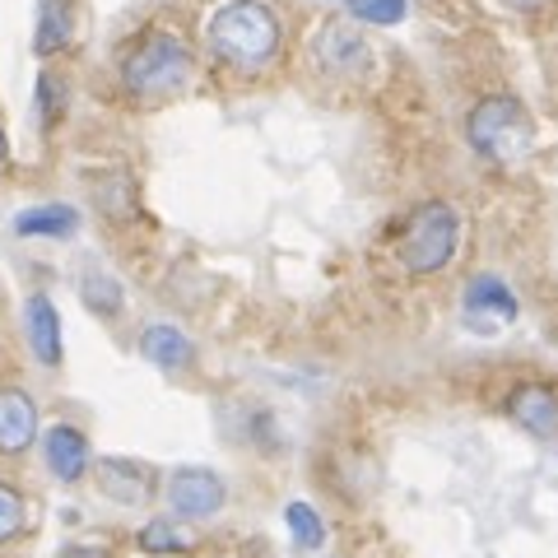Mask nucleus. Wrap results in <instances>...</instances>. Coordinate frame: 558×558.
Instances as JSON below:
<instances>
[{"label": "nucleus", "instance_id": "nucleus-20", "mask_svg": "<svg viewBox=\"0 0 558 558\" xmlns=\"http://www.w3.org/2000/svg\"><path fill=\"white\" fill-rule=\"evenodd\" d=\"M359 20H373V24H400L405 20V0H344Z\"/></svg>", "mask_w": 558, "mask_h": 558}, {"label": "nucleus", "instance_id": "nucleus-14", "mask_svg": "<svg viewBox=\"0 0 558 558\" xmlns=\"http://www.w3.org/2000/svg\"><path fill=\"white\" fill-rule=\"evenodd\" d=\"M75 229H80V215L70 205H33L14 219L20 238H70Z\"/></svg>", "mask_w": 558, "mask_h": 558}, {"label": "nucleus", "instance_id": "nucleus-19", "mask_svg": "<svg viewBox=\"0 0 558 558\" xmlns=\"http://www.w3.org/2000/svg\"><path fill=\"white\" fill-rule=\"evenodd\" d=\"M24 521H28V502L20 488H10V484H0V545L5 539H14L24 531Z\"/></svg>", "mask_w": 558, "mask_h": 558}, {"label": "nucleus", "instance_id": "nucleus-24", "mask_svg": "<svg viewBox=\"0 0 558 558\" xmlns=\"http://www.w3.org/2000/svg\"><path fill=\"white\" fill-rule=\"evenodd\" d=\"M10 159V145H5V131H0V163Z\"/></svg>", "mask_w": 558, "mask_h": 558}, {"label": "nucleus", "instance_id": "nucleus-8", "mask_svg": "<svg viewBox=\"0 0 558 558\" xmlns=\"http://www.w3.org/2000/svg\"><path fill=\"white\" fill-rule=\"evenodd\" d=\"M98 488L112 502H121V508H145L154 498V470L126 457H108V461H98Z\"/></svg>", "mask_w": 558, "mask_h": 558}, {"label": "nucleus", "instance_id": "nucleus-18", "mask_svg": "<svg viewBox=\"0 0 558 558\" xmlns=\"http://www.w3.org/2000/svg\"><path fill=\"white\" fill-rule=\"evenodd\" d=\"M140 549H145V554H186L191 535L178 531L172 521H149V526L140 531Z\"/></svg>", "mask_w": 558, "mask_h": 558}, {"label": "nucleus", "instance_id": "nucleus-1", "mask_svg": "<svg viewBox=\"0 0 558 558\" xmlns=\"http://www.w3.org/2000/svg\"><path fill=\"white\" fill-rule=\"evenodd\" d=\"M209 47L233 70H266L279 57V20L260 0H229L209 20Z\"/></svg>", "mask_w": 558, "mask_h": 558}, {"label": "nucleus", "instance_id": "nucleus-2", "mask_svg": "<svg viewBox=\"0 0 558 558\" xmlns=\"http://www.w3.org/2000/svg\"><path fill=\"white\" fill-rule=\"evenodd\" d=\"M465 140L488 163H521L535 145V121L512 94H488L465 117Z\"/></svg>", "mask_w": 558, "mask_h": 558}, {"label": "nucleus", "instance_id": "nucleus-9", "mask_svg": "<svg viewBox=\"0 0 558 558\" xmlns=\"http://www.w3.org/2000/svg\"><path fill=\"white\" fill-rule=\"evenodd\" d=\"M38 438V405L20 387L0 391V457H20Z\"/></svg>", "mask_w": 558, "mask_h": 558}, {"label": "nucleus", "instance_id": "nucleus-15", "mask_svg": "<svg viewBox=\"0 0 558 558\" xmlns=\"http://www.w3.org/2000/svg\"><path fill=\"white\" fill-rule=\"evenodd\" d=\"M70 33H75V5L70 0H43L38 10V47L43 57H51V51H61L70 43Z\"/></svg>", "mask_w": 558, "mask_h": 558}, {"label": "nucleus", "instance_id": "nucleus-3", "mask_svg": "<svg viewBox=\"0 0 558 558\" xmlns=\"http://www.w3.org/2000/svg\"><path fill=\"white\" fill-rule=\"evenodd\" d=\"M461 247V215L447 201H424L400 233V266L410 275H438Z\"/></svg>", "mask_w": 558, "mask_h": 558}, {"label": "nucleus", "instance_id": "nucleus-6", "mask_svg": "<svg viewBox=\"0 0 558 558\" xmlns=\"http://www.w3.org/2000/svg\"><path fill=\"white\" fill-rule=\"evenodd\" d=\"M317 65L326 70L330 80H354L368 70V43H363L359 28H349L340 20H330L322 33H317Z\"/></svg>", "mask_w": 558, "mask_h": 558}, {"label": "nucleus", "instance_id": "nucleus-22", "mask_svg": "<svg viewBox=\"0 0 558 558\" xmlns=\"http://www.w3.org/2000/svg\"><path fill=\"white\" fill-rule=\"evenodd\" d=\"M57 558H112L108 545H65Z\"/></svg>", "mask_w": 558, "mask_h": 558}, {"label": "nucleus", "instance_id": "nucleus-5", "mask_svg": "<svg viewBox=\"0 0 558 558\" xmlns=\"http://www.w3.org/2000/svg\"><path fill=\"white\" fill-rule=\"evenodd\" d=\"M223 498H229V488H223V480L205 465H186L168 480V508L182 521H209L223 508Z\"/></svg>", "mask_w": 558, "mask_h": 558}, {"label": "nucleus", "instance_id": "nucleus-16", "mask_svg": "<svg viewBox=\"0 0 558 558\" xmlns=\"http://www.w3.org/2000/svg\"><path fill=\"white\" fill-rule=\"evenodd\" d=\"M80 299L89 303L98 317H117V312L126 307V293H121V284L108 270H84L80 275Z\"/></svg>", "mask_w": 558, "mask_h": 558}, {"label": "nucleus", "instance_id": "nucleus-11", "mask_svg": "<svg viewBox=\"0 0 558 558\" xmlns=\"http://www.w3.org/2000/svg\"><path fill=\"white\" fill-rule=\"evenodd\" d=\"M43 451H47V470L57 480H65V484H75L84 470H89V438H84L80 428H70V424L47 428Z\"/></svg>", "mask_w": 558, "mask_h": 558}, {"label": "nucleus", "instance_id": "nucleus-10", "mask_svg": "<svg viewBox=\"0 0 558 558\" xmlns=\"http://www.w3.org/2000/svg\"><path fill=\"white\" fill-rule=\"evenodd\" d=\"M508 414L517 418L531 438H558V396L539 381H521V387L508 396Z\"/></svg>", "mask_w": 558, "mask_h": 558}, {"label": "nucleus", "instance_id": "nucleus-23", "mask_svg": "<svg viewBox=\"0 0 558 558\" xmlns=\"http://www.w3.org/2000/svg\"><path fill=\"white\" fill-rule=\"evenodd\" d=\"M498 5H508V10H545L549 0H498Z\"/></svg>", "mask_w": 558, "mask_h": 558}, {"label": "nucleus", "instance_id": "nucleus-21", "mask_svg": "<svg viewBox=\"0 0 558 558\" xmlns=\"http://www.w3.org/2000/svg\"><path fill=\"white\" fill-rule=\"evenodd\" d=\"M38 98H43V112H47V121H61L65 89H61V80H57V75H43V84H38Z\"/></svg>", "mask_w": 558, "mask_h": 558}, {"label": "nucleus", "instance_id": "nucleus-7", "mask_svg": "<svg viewBox=\"0 0 558 558\" xmlns=\"http://www.w3.org/2000/svg\"><path fill=\"white\" fill-rule=\"evenodd\" d=\"M517 322V293L498 275H475L465 284V326L470 330H498Z\"/></svg>", "mask_w": 558, "mask_h": 558}, {"label": "nucleus", "instance_id": "nucleus-4", "mask_svg": "<svg viewBox=\"0 0 558 558\" xmlns=\"http://www.w3.org/2000/svg\"><path fill=\"white\" fill-rule=\"evenodd\" d=\"M121 80H126V89L140 94V98H168V94L186 89L191 51H186L182 38H172V33H149V38H140L126 51Z\"/></svg>", "mask_w": 558, "mask_h": 558}, {"label": "nucleus", "instance_id": "nucleus-17", "mask_svg": "<svg viewBox=\"0 0 558 558\" xmlns=\"http://www.w3.org/2000/svg\"><path fill=\"white\" fill-rule=\"evenodd\" d=\"M284 521H289V535H293V545L299 549H322L326 545V526H322V517L312 512L307 502H289Z\"/></svg>", "mask_w": 558, "mask_h": 558}, {"label": "nucleus", "instance_id": "nucleus-13", "mask_svg": "<svg viewBox=\"0 0 558 558\" xmlns=\"http://www.w3.org/2000/svg\"><path fill=\"white\" fill-rule=\"evenodd\" d=\"M140 354H145L154 368L178 373V368H186V363L196 359V344H191L178 326L159 322V326H145V336H140Z\"/></svg>", "mask_w": 558, "mask_h": 558}, {"label": "nucleus", "instance_id": "nucleus-12", "mask_svg": "<svg viewBox=\"0 0 558 558\" xmlns=\"http://www.w3.org/2000/svg\"><path fill=\"white\" fill-rule=\"evenodd\" d=\"M24 322H28V344H33V354H38V363L57 368L61 363V317L47 293H33L24 307Z\"/></svg>", "mask_w": 558, "mask_h": 558}]
</instances>
